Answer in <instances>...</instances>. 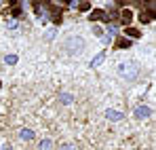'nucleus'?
<instances>
[{"label":"nucleus","mask_w":156,"mask_h":150,"mask_svg":"<svg viewBox=\"0 0 156 150\" xmlns=\"http://www.w3.org/2000/svg\"><path fill=\"white\" fill-rule=\"evenodd\" d=\"M118 72H120V76H125V78H137V74H139V66L135 64V61H127V64H120L118 66Z\"/></svg>","instance_id":"obj_1"}]
</instances>
